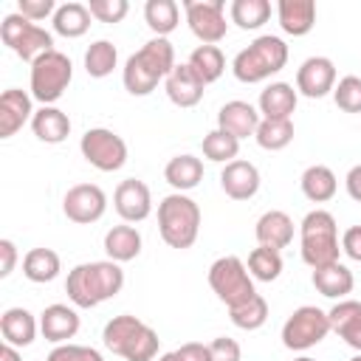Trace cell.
Here are the masks:
<instances>
[{"label": "cell", "instance_id": "cell-47", "mask_svg": "<svg viewBox=\"0 0 361 361\" xmlns=\"http://www.w3.org/2000/svg\"><path fill=\"white\" fill-rule=\"evenodd\" d=\"M341 251H344L353 262H361V226H350V228L341 234Z\"/></svg>", "mask_w": 361, "mask_h": 361}, {"label": "cell", "instance_id": "cell-15", "mask_svg": "<svg viewBox=\"0 0 361 361\" xmlns=\"http://www.w3.org/2000/svg\"><path fill=\"white\" fill-rule=\"evenodd\" d=\"M336 87V65L327 56H307L296 71V93L322 99Z\"/></svg>", "mask_w": 361, "mask_h": 361}, {"label": "cell", "instance_id": "cell-13", "mask_svg": "<svg viewBox=\"0 0 361 361\" xmlns=\"http://www.w3.org/2000/svg\"><path fill=\"white\" fill-rule=\"evenodd\" d=\"M104 209H107V195L96 183H76L62 197L65 217L71 223H79V226H90V223L102 220Z\"/></svg>", "mask_w": 361, "mask_h": 361}, {"label": "cell", "instance_id": "cell-38", "mask_svg": "<svg viewBox=\"0 0 361 361\" xmlns=\"http://www.w3.org/2000/svg\"><path fill=\"white\" fill-rule=\"evenodd\" d=\"M228 319L240 330H248V333L251 330H259L268 322V302L259 293H254L248 302H243L237 307H228Z\"/></svg>", "mask_w": 361, "mask_h": 361}, {"label": "cell", "instance_id": "cell-4", "mask_svg": "<svg viewBox=\"0 0 361 361\" xmlns=\"http://www.w3.org/2000/svg\"><path fill=\"white\" fill-rule=\"evenodd\" d=\"M158 231L169 248H192L200 234V206L183 192L166 195L158 203Z\"/></svg>", "mask_w": 361, "mask_h": 361}, {"label": "cell", "instance_id": "cell-46", "mask_svg": "<svg viewBox=\"0 0 361 361\" xmlns=\"http://www.w3.org/2000/svg\"><path fill=\"white\" fill-rule=\"evenodd\" d=\"M175 358L178 361H212V350L209 344H200V341H186L175 350Z\"/></svg>", "mask_w": 361, "mask_h": 361}, {"label": "cell", "instance_id": "cell-33", "mask_svg": "<svg viewBox=\"0 0 361 361\" xmlns=\"http://www.w3.org/2000/svg\"><path fill=\"white\" fill-rule=\"evenodd\" d=\"M186 62H189L192 71L203 79V85L217 82V79L223 76V71H226V56H223V51H220L217 45H197V48L189 54Z\"/></svg>", "mask_w": 361, "mask_h": 361}, {"label": "cell", "instance_id": "cell-32", "mask_svg": "<svg viewBox=\"0 0 361 361\" xmlns=\"http://www.w3.org/2000/svg\"><path fill=\"white\" fill-rule=\"evenodd\" d=\"M54 31L65 39H76L90 28V8L85 3H62L54 11Z\"/></svg>", "mask_w": 361, "mask_h": 361}, {"label": "cell", "instance_id": "cell-18", "mask_svg": "<svg viewBox=\"0 0 361 361\" xmlns=\"http://www.w3.org/2000/svg\"><path fill=\"white\" fill-rule=\"evenodd\" d=\"M220 186L231 200H251L259 192V169L251 161H231L220 172Z\"/></svg>", "mask_w": 361, "mask_h": 361}, {"label": "cell", "instance_id": "cell-3", "mask_svg": "<svg viewBox=\"0 0 361 361\" xmlns=\"http://www.w3.org/2000/svg\"><path fill=\"white\" fill-rule=\"evenodd\" d=\"M102 341L113 355L124 361H152L161 347L158 333L147 322L130 313L113 316L102 330Z\"/></svg>", "mask_w": 361, "mask_h": 361}, {"label": "cell", "instance_id": "cell-30", "mask_svg": "<svg viewBox=\"0 0 361 361\" xmlns=\"http://www.w3.org/2000/svg\"><path fill=\"white\" fill-rule=\"evenodd\" d=\"M299 186H302V195H305L310 203H327V200H333V195H336V189H338V180H336V175H333L330 166L313 164V166H307V169L302 172Z\"/></svg>", "mask_w": 361, "mask_h": 361}, {"label": "cell", "instance_id": "cell-37", "mask_svg": "<svg viewBox=\"0 0 361 361\" xmlns=\"http://www.w3.org/2000/svg\"><path fill=\"white\" fill-rule=\"evenodd\" d=\"M228 14H231V23H237L243 31H257L259 25L268 23L271 3L268 0H234Z\"/></svg>", "mask_w": 361, "mask_h": 361}, {"label": "cell", "instance_id": "cell-35", "mask_svg": "<svg viewBox=\"0 0 361 361\" xmlns=\"http://www.w3.org/2000/svg\"><path fill=\"white\" fill-rule=\"evenodd\" d=\"M118 65V51L110 39H96L90 42V48L85 51V71L93 79H104L113 73V68Z\"/></svg>", "mask_w": 361, "mask_h": 361}, {"label": "cell", "instance_id": "cell-20", "mask_svg": "<svg viewBox=\"0 0 361 361\" xmlns=\"http://www.w3.org/2000/svg\"><path fill=\"white\" fill-rule=\"evenodd\" d=\"M31 118H34L31 93L20 90V87L3 90V96H0V138H11Z\"/></svg>", "mask_w": 361, "mask_h": 361}, {"label": "cell", "instance_id": "cell-34", "mask_svg": "<svg viewBox=\"0 0 361 361\" xmlns=\"http://www.w3.org/2000/svg\"><path fill=\"white\" fill-rule=\"evenodd\" d=\"M144 20H147V25L152 28L155 37H166V34H172L178 28L180 8H178L175 0H147Z\"/></svg>", "mask_w": 361, "mask_h": 361}, {"label": "cell", "instance_id": "cell-16", "mask_svg": "<svg viewBox=\"0 0 361 361\" xmlns=\"http://www.w3.org/2000/svg\"><path fill=\"white\" fill-rule=\"evenodd\" d=\"M164 87H166V96L175 107H195L200 99H203V79L192 71L189 62H180L172 68V73L164 79Z\"/></svg>", "mask_w": 361, "mask_h": 361}, {"label": "cell", "instance_id": "cell-40", "mask_svg": "<svg viewBox=\"0 0 361 361\" xmlns=\"http://www.w3.org/2000/svg\"><path fill=\"white\" fill-rule=\"evenodd\" d=\"M248 274L259 282H274L282 274V254L265 245H257L248 254Z\"/></svg>", "mask_w": 361, "mask_h": 361}, {"label": "cell", "instance_id": "cell-23", "mask_svg": "<svg viewBox=\"0 0 361 361\" xmlns=\"http://www.w3.org/2000/svg\"><path fill=\"white\" fill-rule=\"evenodd\" d=\"M279 28L290 37H305L316 25V3L313 0H279L276 3Z\"/></svg>", "mask_w": 361, "mask_h": 361}, {"label": "cell", "instance_id": "cell-10", "mask_svg": "<svg viewBox=\"0 0 361 361\" xmlns=\"http://www.w3.org/2000/svg\"><path fill=\"white\" fill-rule=\"evenodd\" d=\"M330 333V316L316 305L296 307L282 324V344L293 353L316 347Z\"/></svg>", "mask_w": 361, "mask_h": 361}, {"label": "cell", "instance_id": "cell-50", "mask_svg": "<svg viewBox=\"0 0 361 361\" xmlns=\"http://www.w3.org/2000/svg\"><path fill=\"white\" fill-rule=\"evenodd\" d=\"M0 361H23V355H20V350H17V347L3 344V347H0Z\"/></svg>", "mask_w": 361, "mask_h": 361}, {"label": "cell", "instance_id": "cell-19", "mask_svg": "<svg viewBox=\"0 0 361 361\" xmlns=\"http://www.w3.org/2000/svg\"><path fill=\"white\" fill-rule=\"evenodd\" d=\"M79 313L68 305H48L42 313H39V333L45 341H54V344H68V338H73L79 333Z\"/></svg>", "mask_w": 361, "mask_h": 361}, {"label": "cell", "instance_id": "cell-6", "mask_svg": "<svg viewBox=\"0 0 361 361\" xmlns=\"http://www.w3.org/2000/svg\"><path fill=\"white\" fill-rule=\"evenodd\" d=\"M288 62V45L282 37H274V34H262L257 37L254 42H248V48H243L234 62H231V71L240 82L245 85H257V82H265L271 79L274 73H279Z\"/></svg>", "mask_w": 361, "mask_h": 361}, {"label": "cell", "instance_id": "cell-39", "mask_svg": "<svg viewBox=\"0 0 361 361\" xmlns=\"http://www.w3.org/2000/svg\"><path fill=\"white\" fill-rule=\"evenodd\" d=\"M237 152H240V141L228 133H223L220 127H214L212 133L203 135V155L214 164H231L237 161Z\"/></svg>", "mask_w": 361, "mask_h": 361}, {"label": "cell", "instance_id": "cell-14", "mask_svg": "<svg viewBox=\"0 0 361 361\" xmlns=\"http://www.w3.org/2000/svg\"><path fill=\"white\" fill-rule=\"evenodd\" d=\"M113 206L124 223H141L152 214V192L144 180L127 178L113 192Z\"/></svg>", "mask_w": 361, "mask_h": 361}, {"label": "cell", "instance_id": "cell-21", "mask_svg": "<svg viewBox=\"0 0 361 361\" xmlns=\"http://www.w3.org/2000/svg\"><path fill=\"white\" fill-rule=\"evenodd\" d=\"M330 330L344 338L353 350L361 353V302L358 299H338L330 310Z\"/></svg>", "mask_w": 361, "mask_h": 361}, {"label": "cell", "instance_id": "cell-48", "mask_svg": "<svg viewBox=\"0 0 361 361\" xmlns=\"http://www.w3.org/2000/svg\"><path fill=\"white\" fill-rule=\"evenodd\" d=\"M17 265V245L11 240H0V276L6 279Z\"/></svg>", "mask_w": 361, "mask_h": 361}, {"label": "cell", "instance_id": "cell-2", "mask_svg": "<svg viewBox=\"0 0 361 361\" xmlns=\"http://www.w3.org/2000/svg\"><path fill=\"white\" fill-rule=\"evenodd\" d=\"M175 65L178 62L172 42L166 37H152L127 59L121 71V82L130 96H149L158 87V82H164L172 73Z\"/></svg>", "mask_w": 361, "mask_h": 361}, {"label": "cell", "instance_id": "cell-45", "mask_svg": "<svg viewBox=\"0 0 361 361\" xmlns=\"http://www.w3.org/2000/svg\"><path fill=\"white\" fill-rule=\"evenodd\" d=\"M209 350H212V361H243L240 344L234 338H228V336H217L209 344Z\"/></svg>", "mask_w": 361, "mask_h": 361}, {"label": "cell", "instance_id": "cell-28", "mask_svg": "<svg viewBox=\"0 0 361 361\" xmlns=\"http://www.w3.org/2000/svg\"><path fill=\"white\" fill-rule=\"evenodd\" d=\"M310 279H313V288H316L322 296H327V299H344V296L353 290V285H355L353 271H350L347 265H341V262L316 268Z\"/></svg>", "mask_w": 361, "mask_h": 361}, {"label": "cell", "instance_id": "cell-17", "mask_svg": "<svg viewBox=\"0 0 361 361\" xmlns=\"http://www.w3.org/2000/svg\"><path fill=\"white\" fill-rule=\"evenodd\" d=\"M259 121H262L259 110H257L254 104H248V102H240V99L226 102V104L220 107V113H217V127H220L223 133L234 135L237 141H243V138H248V135H257Z\"/></svg>", "mask_w": 361, "mask_h": 361}, {"label": "cell", "instance_id": "cell-43", "mask_svg": "<svg viewBox=\"0 0 361 361\" xmlns=\"http://www.w3.org/2000/svg\"><path fill=\"white\" fill-rule=\"evenodd\" d=\"M45 361H104L99 350L93 347H85V344H56Z\"/></svg>", "mask_w": 361, "mask_h": 361}, {"label": "cell", "instance_id": "cell-41", "mask_svg": "<svg viewBox=\"0 0 361 361\" xmlns=\"http://www.w3.org/2000/svg\"><path fill=\"white\" fill-rule=\"evenodd\" d=\"M333 102L344 113H361V76L350 73L333 87Z\"/></svg>", "mask_w": 361, "mask_h": 361}, {"label": "cell", "instance_id": "cell-44", "mask_svg": "<svg viewBox=\"0 0 361 361\" xmlns=\"http://www.w3.org/2000/svg\"><path fill=\"white\" fill-rule=\"evenodd\" d=\"M17 11H20L25 20L39 23V20H45V17H54L56 3H54V0H20V3H17Z\"/></svg>", "mask_w": 361, "mask_h": 361}, {"label": "cell", "instance_id": "cell-27", "mask_svg": "<svg viewBox=\"0 0 361 361\" xmlns=\"http://www.w3.org/2000/svg\"><path fill=\"white\" fill-rule=\"evenodd\" d=\"M104 254L107 259L113 262H130L141 254V234L135 226L130 223H121V226H113L107 234H104Z\"/></svg>", "mask_w": 361, "mask_h": 361}, {"label": "cell", "instance_id": "cell-49", "mask_svg": "<svg viewBox=\"0 0 361 361\" xmlns=\"http://www.w3.org/2000/svg\"><path fill=\"white\" fill-rule=\"evenodd\" d=\"M344 186H347V195H350L355 203H361V164H355V166L347 172Z\"/></svg>", "mask_w": 361, "mask_h": 361}, {"label": "cell", "instance_id": "cell-22", "mask_svg": "<svg viewBox=\"0 0 361 361\" xmlns=\"http://www.w3.org/2000/svg\"><path fill=\"white\" fill-rule=\"evenodd\" d=\"M254 237H257L259 245L274 248V251H282V248H288V245L293 243V220H290L285 212L271 209V212H265V214L257 220Z\"/></svg>", "mask_w": 361, "mask_h": 361}, {"label": "cell", "instance_id": "cell-25", "mask_svg": "<svg viewBox=\"0 0 361 361\" xmlns=\"http://www.w3.org/2000/svg\"><path fill=\"white\" fill-rule=\"evenodd\" d=\"M296 90L288 82H271L262 93H259V116L262 118H290L296 110Z\"/></svg>", "mask_w": 361, "mask_h": 361}, {"label": "cell", "instance_id": "cell-42", "mask_svg": "<svg viewBox=\"0 0 361 361\" xmlns=\"http://www.w3.org/2000/svg\"><path fill=\"white\" fill-rule=\"evenodd\" d=\"M87 8H90V17L99 23H121L130 11V3L127 0H90Z\"/></svg>", "mask_w": 361, "mask_h": 361}, {"label": "cell", "instance_id": "cell-31", "mask_svg": "<svg viewBox=\"0 0 361 361\" xmlns=\"http://www.w3.org/2000/svg\"><path fill=\"white\" fill-rule=\"evenodd\" d=\"M59 271H62V259L54 248H31L23 257V274L28 282H37V285L51 282L59 276Z\"/></svg>", "mask_w": 361, "mask_h": 361}, {"label": "cell", "instance_id": "cell-5", "mask_svg": "<svg viewBox=\"0 0 361 361\" xmlns=\"http://www.w3.org/2000/svg\"><path fill=\"white\" fill-rule=\"evenodd\" d=\"M299 251L302 259L316 271L324 265L338 262L341 254V243H338V226L336 217L324 209H313L305 214L302 226H299Z\"/></svg>", "mask_w": 361, "mask_h": 361}, {"label": "cell", "instance_id": "cell-12", "mask_svg": "<svg viewBox=\"0 0 361 361\" xmlns=\"http://www.w3.org/2000/svg\"><path fill=\"white\" fill-rule=\"evenodd\" d=\"M186 23L192 34L200 39V45H217L226 31V3L223 0H183Z\"/></svg>", "mask_w": 361, "mask_h": 361}, {"label": "cell", "instance_id": "cell-7", "mask_svg": "<svg viewBox=\"0 0 361 361\" xmlns=\"http://www.w3.org/2000/svg\"><path fill=\"white\" fill-rule=\"evenodd\" d=\"M209 285L226 307H237V305L248 302L257 293L254 290V276L248 274V265L234 254L217 257L209 265Z\"/></svg>", "mask_w": 361, "mask_h": 361}, {"label": "cell", "instance_id": "cell-52", "mask_svg": "<svg viewBox=\"0 0 361 361\" xmlns=\"http://www.w3.org/2000/svg\"><path fill=\"white\" fill-rule=\"evenodd\" d=\"M293 361H316V358H307V355H299V358H293Z\"/></svg>", "mask_w": 361, "mask_h": 361}, {"label": "cell", "instance_id": "cell-29", "mask_svg": "<svg viewBox=\"0 0 361 361\" xmlns=\"http://www.w3.org/2000/svg\"><path fill=\"white\" fill-rule=\"evenodd\" d=\"M164 178L175 192H189L203 180V161L195 155H175L164 166Z\"/></svg>", "mask_w": 361, "mask_h": 361}, {"label": "cell", "instance_id": "cell-1", "mask_svg": "<svg viewBox=\"0 0 361 361\" xmlns=\"http://www.w3.org/2000/svg\"><path fill=\"white\" fill-rule=\"evenodd\" d=\"M124 288V271L113 259L99 262H79L68 271L65 293L76 307H96L113 296H118Z\"/></svg>", "mask_w": 361, "mask_h": 361}, {"label": "cell", "instance_id": "cell-11", "mask_svg": "<svg viewBox=\"0 0 361 361\" xmlns=\"http://www.w3.org/2000/svg\"><path fill=\"white\" fill-rule=\"evenodd\" d=\"M82 158L99 172H118L127 164V144L107 127H90L79 141Z\"/></svg>", "mask_w": 361, "mask_h": 361}, {"label": "cell", "instance_id": "cell-24", "mask_svg": "<svg viewBox=\"0 0 361 361\" xmlns=\"http://www.w3.org/2000/svg\"><path fill=\"white\" fill-rule=\"evenodd\" d=\"M37 330H39V322H37L34 313L25 310V307H8V310L0 316L3 341L11 344V347H28V344H34Z\"/></svg>", "mask_w": 361, "mask_h": 361}, {"label": "cell", "instance_id": "cell-9", "mask_svg": "<svg viewBox=\"0 0 361 361\" xmlns=\"http://www.w3.org/2000/svg\"><path fill=\"white\" fill-rule=\"evenodd\" d=\"M0 39L23 59V62H37L42 54L54 51V37L51 31H45L42 25L25 20L20 11L6 14L0 23Z\"/></svg>", "mask_w": 361, "mask_h": 361}, {"label": "cell", "instance_id": "cell-51", "mask_svg": "<svg viewBox=\"0 0 361 361\" xmlns=\"http://www.w3.org/2000/svg\"><path fill=\"white\" fill-rule=\"evenodd\" d=\"M158 361H178V358H175V353H164V355H158Z\"/></svg>", "mask_w": 361, "mask_h": 361}, {"label": "cell", "instance_id": "cell-8", "mask_svg": "<svg viewBox=\"0 0 361 361\" xmlns=\"http://www.w3.org/2000/svg\"><path fill=\"white\" fill-rule=\"evenodd\" d=\"M71 79H73V65H71L68 54L54 48L31 65V99H37L42 107H48L56 99H62Z\"/></svg>", "mask_w": 361, "mask_h": 361}, {"label": "cell", "instance_id": "cell-36", "mask_svg": "<svg viewBox=\"0 0 361 361\" xmlns=\"http://www.w3.org/2000/svg\"><path fill=\"white\" fill-rule=\"evenodd\" d=\"M257 144L268 152L285 149L293 141V121L290 118H262L257 127Z\"/></svg>", "mask_w": 361, "mask_h": 361}, {"label": "cell", "instance_id": "cell-53", "mask_svg": "<svg viewBox=\"0 0 361 361\" xmlns=\"http://www.w3.org/2000/svg\"><path fill=\"white\" fill-rule=\"evenodd\" d=\"M350 361H361V353H358V355H355V358H350Z\"/></svg>", "mask_w": 361, "mask_h": 361}, {"label": "cell", "instance_id": "cell-26", "mask_svg": "<svg viewBox=\"0 0 361 361\" xmlns=\"http://www.w3.org/2000/svg\"><path fill=\"white\" fill-rule=\"evenodd\" d=\"M31 130L39 141L45 144H62L68 135H71V118L65 110L48 104V107H39L34 110V118H31Z\"/></svg>", "mask_w": 361, "mask_h": 361}]
</instances>
